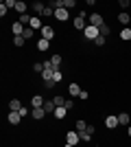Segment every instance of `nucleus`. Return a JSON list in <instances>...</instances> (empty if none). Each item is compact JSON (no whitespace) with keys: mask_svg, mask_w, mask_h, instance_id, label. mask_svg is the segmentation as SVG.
Masks as SVG:
<instances>
[{"mask_svg":"<svg viewBox=\"0 0 131 147\" xmlns=\"http://www.w3.org/2000/svg\"><path fill=\"white\" fill-rule=\"evenodd\" d=\"M48 49H50V42H48V40H44V37H39V40H37V51L44 53V51H48Z\"/></svg>","mask_w":131,"mask_h":147,"instance_id":"obj_18","label":"nucleus"},{"mask_svg":"<svg viewBox=\"0 0 131 147\" xmlns=\"http://www.w3.org/2000/svg\"><path fill=\"white\" fill-rule=\"evenodd\" d=\"M29 26H31L33 31H42V29H44V22L37 18V16H33V18H31V24H29Z\"/></svg>","mask_w":131,"mask_h":147,"instance_id":"obj_15","label":"nucleus"},{"mask_svg":"<svg viewBox=\"0 0 131 147\" xmlns=\"http://www.w3.org/2000/svg\"><path fill=\"white\" fill-rule=\"evenodd\" d=\"M31 11H33V16H37V18H39V16H44V11H46V5L37 0V2H33V5H31Z\"/></svg>","mask_w":131,"mask_h":147,"instance_id":"obj_5","label":"nucleus"},{"mask_svg":"<svg viewBox=\"0 0 131 147\" xmlns=\"http://www.w3.org/2000/svg\"><path fill=\"white\" fill-rule=\"evenodd\" d=\"M118 123H120V125H125V127H129V125H131V114H129V112H120V114H118Z\"/></svg>","mask_w":131,"mask_h":147,"instance_id":"obj_10","label":"nucleus"},{"mask_svg":"<svg viewBox=\"0 0 131 147\" xmlns=\"http://www.w3.org/2000/svg\"><path fill=\"white\" fill-rule=\"evenodd\" d=\"M29 9H31V7L26 5L24 0H18V5H15V11H18L20 16H22V13H26V11H29Z\"/></svg>","mask_w":131,"mask_h":147,"instance_id":"obj_19","label":"nucleus"},{"mask_svg":"<svg viewBox=\"0 0 131 147\" xmlns=\"http://www.w3.org/2000/svg\"><path fill=\"white\" fill-rule=\"evenodd\" d=\"M44 110H46V114H48V112H55L57 110V105H55V101H53V99H46V103H44Z\"/></svg>","mask_w":131,"mask_h":147,"instance_id":"obj_22","label":"nucleus"},{"mask_svg":"<svg viewBox=\"0 0 131 147\" xmlns=\"http://www.w3.org/2000/svg\"><path fill=\"white\" fill-rule=\"evenodd\" d=\"M74 127H76V132H83V129H87V123L81 119V121H76V125H74Z\"/></svg>","mask_w":131,"mask_h":147,"instance_id":"obj_31","label":"nucleus"},{"mask_svg":"<svg viewBox=\"0 0 131 147\" xmlns=\"http://www.w3.org/2000/svg\"><path fill=\"white\" fill-rule=\"evenodd\" d=\"M72 24H74V31H85V29H87V22H85L83 18H79V16L72 20Z\"/></svg>","mask_w":131,"mask_h":147,"instance_id":"obj_11","label":"nucleus"},{"mask_svg":"<svg viewBox=\"0 0 131 147\" xmlns=\"http://www.w3.org/2000/svg\"><path fill=\"white\" fill-rule=\"evenodd\" d=\"M53 101H55V105H57V108H59V105H63V103H66V99H63L61 94H55V97H53Z\"/></svg>","mask_w":131,"mask_h":147,"instance_id":"obj_29","label":"nucleus"},{"mask_svg":"<svg viewBox=\"0 0 131 147\" xmlns=\"http://www.w3.org/2000/svg\"><path fill=\"white\" fill-rule=\"evenodd\" d=\"M118 5H120V7H122V9L127 11V9L131 7V2H127V0H118Z\"/></svg>","mask_w":131,"mask_h":147,"instance_id":"obj_38","label":"nucleus"},{"mask_svg":"<svg viewBox=\"0 0 131 147\" xmlns=\"http://www.w3.org/2000/svg\"><path fill=\"white\" fill-rule=\"evenodd\" d=\"M44 88H46V90H53V88H55V81H53V79L44 81Z\"/></svg>","mask_w":131,"mask_h":147,"instance_id":"obj_37","label":"nucleus"},{"mask_svg":"<svg viewBox=\"0 0 131 147\" xmlns=\"http://www.w3.org/2000/svg\"><path fill=\"white\" fill-rule=\"evenodd\" d=\"M61 79H63V73H61V70H55V73H53V81H55V84H59Z\"/></svg>","mask_w":131,"mask_h":147,"instance_id":"obj_30","label":"nucleus"},{"mask_svg":"<svg viewBox=\"0 0 131 147\" xmlns=\"http://www.w3.org/2000/svg\"><path fill=\"white\" fill-rule=\"evenodd\" d=\"M118 22L120 24H131V16H129V11H122V13H118Z\"/></svg>","mask_w":131,"mask_h":147,"instance_id":"obj_17","label":"nucleus"},{"mask_svg":"<svg viewBox=\"0 0 131 147\" xmlns=\"http://www.w3.org/2000/svg\"><path fill=\"white\" fill-rule=\"evenodd\" d=\"M100 35H103V37H109V33H112V29H109V24H103V26H100Z\"/></svg>","mask_w":131,"mask_h":147,"instance_id":"obj_27","label":"nucleus"},{"mask_svg":"<svg viewBox=\"0 0 131 147\" xmlns=\"http://www.w3.org/2000/svg\"><path fill=\"white\" fill-rule=\"evenodd\" d=\"M105 127H107V129H116V127H120L118 114H109V117H105Z\"/></svg>","mask_w":131,"mask_h":147,"instance_id":"obj_4","label":"nucleus"},{"mask_svg":"<svg viewBox=\"0 0 131 147\" xmlns=\"http://www.w3.org/2000/svg\"><path fill=\"white\" fill-rule=\"evenodd\" d=\"M50 61H53V66H55L57 70H59V66H61V61H63V57H61V55H53V57H50Z\"/></svg>","mask_w":131,"mask_h":147,"instance_id":"obj_25","label":"nucleus"},{"mask_svg":"<svg viewBox=\"0 0 131 147\" xmlns=\"http://www.w3.org/2000/svg\"><path fill=\"white\" fill-rule=\"evenodd\" d=\"M66 143H70V145H79V143H81V136H79V132H76V129H68V132H66Z\"/></svg>","mask_w":131,"mask_h":147,"instance_id":"obj_2","label":"nucleus"},{"mask_svg":"<svg viewBox=\"0 0 131 147\" xmlns=\"http://www.w3.org/2000/svg\"><path fill=\"white\" fill-rule=\"evenodd\" d=\"M63 7H66L68 11H72V9L76 7V0H63Z\"/></svg>","mask_w":131,"mask_h":147,"instance_id":"obj_28","label":"nucleus"},{"mask_svg":"<svg viewBox=\"0 0 131 147\" xmlns=\"http://www.w3.org/2000/svg\"><path fill=\"white\" fill-rule=\"evenodd\" d=\"M20 121H22V114H20V112H9V114H7V123H9V125H20Z\"/></svg>","mask_w":131,"mask_h":147,"instance_id":"obj_6","label":"nucleus"},{"mask_svg":"<svg viewBox=\"0 0 131 147\" xmlns=\"http://www.w3.org/2000/svg\"><path fill=\"white\" fill-rule=\"evenodd\" d=\"M63 147H74V145H70V143H66V145H63Z\"/></svg>","mask_w":131,"mask_h":147,"instance_id":"obj_42","label":"nucleus"},{"mask_svg":"<svg viewBox=\"0 0 131 147\" xmlns=\"http://www.w3.org/2000/svg\"><path fill=\"white\" fill-rule=\"evenodd\" d=\"M22 108H24V103H22L20 99H11V101H9V110L11 112H20Z\"/></svg>","mask_w":131,"mask_h":147,"instance_id":"obj_13","label":"nucleus"},{"mask_svg":"<svg viewBox=\"0 0 131 147\" xmlns=\"http://www.w3.org/2000/svg\"><path fill=\"white\" fill-rule=\"evenodd\" d=\"M7 13H9V9H7V7H5V5H0V16H2V18H5Z\"/></svg>","mask_w":131,"mask_h":147,"instance_id":"obj_40","label":"nucleus"},{"mask_svg":"<svg viewBox=\"0 0 131 147\" xmlns=\"http://www.w3.org/2000/svg\"><path fill=\"white\" fill-rule=\"evenodd\" d=\"M44 103H46L44 94H33V97H31V105H33V108H44Z\"/></svg>","mask_w":131,"mask_h":147,"instance_id":"obj_9","label":"nucleus"},{"mask_svg":"<svg viewBox=\"0 0 131 147\" xmlns=\"http://www.w3.org/2000/svg\"><path fill=\"white\" fill-rule=\"evenodd\" d=\"M31 18H33V16H29V13H22L18 22H20V24H24V26H29V24H31Z\"/></svg>","mask_w":131,"mask_h":147,"instance_id":"obj_24","label":"nucleus"},{"mask_svg":"<svg viewBox=\"0 0 131 147\" xmlns=\"http://www.w3.org/2000/svg\"><path fill=\"white\" fill-rule=\"evenodd\" d=\"M39 33H42V37H44V40H48V42L55 37V29H53L50 24H44V29L39 31Z\"/></svg>","mask_w":131,"mask_h":147,"instance_id":"obj_8","label":"nucleus"},{"mask_svg":"<svg viewBox=\"0 0 131 147\" xmlns=\"http://www.w3.org/2000/svg\"><path fill=\"white\" fill-rule=\"evenodd\" d=\"M79 99H83V101H85V99H90V92H87V90H81V94H79Z\"/></svg>","mask_w":131,"mask_h":147,"instance_id":"obj_39","label":"nucleus"},{"mask_svg":"<svg viewBox=\"0 0 131 147\" xmlns=\"http://www.w3.org/2000/svg\"><path fill=\"white\" fill-rule=\"evenodd\" d=\"M2 5H5L7 9H15V5H18V0H5Z\"/></svg>","mask_w":131,"mask_h":147,"instance_id":"obj_34","label":"nucleus"},{"mask_svg":"<svg viewBox=\"0 0 131 147\" xmlns=\"http://www.w3.org/2000/svg\"><path fill=\"white\" fill-rule=\"evenodd\" d=\"M98 35H100V31L96 29V26H92V24H87V29L83 31V37H85L87 42H94V40H96Z\"/></svg>","mask_w":131,"mask_h":147,"instance_id":"obj_1","label":"nucleus"},{"mask_svg":"<svg viewBox=\"0 0 131 147\" xmlns=\"http://www.w3.org/2000/svg\"><path fill=\"white\" fill-rule=\"evenodd\" d=\"M63 108H66V110H72V108H74V99H66V103H63Z\"/></svg>","mask_w":131,"mask_h":147,"instance_id":"obj_35","label":"nucleus"},{"mask_svg":"<svg viewBox=\"0 0 131 147\" xmlns=\"http://www.w3.org/2000/svg\"><path fill=\"white\" fill-rule=\"evenodd\" d=\"M53 114H55V119H59V121H61V119H66V114H68V110H66L63 105H59V108H57V110L53 112Z\"/></svg>","mask_w":131,"mask_h":147,"instance_id":"obj_21","label":"nucleus"},{"mask_svg":"<svg viewBox=\"0 0 131 147\" xmlns=\"http://www.w3.org/2000/svg\"><path fill=\"white\" fill-rule=\"evenodd\" d=\"M120 40L122 42H131V26H125V29L120 31Z\"/></svg>","mask_w":131,"mask_h":147,"instance_id":"obj_20","label":"nucleus"},{"mask_svg":"<svg viewBox=\"0 0 131 147\" xmlns=\"http://www.w3.org/2000/svg\"><path fill=\"white\" fill-rule=\"evenodd\" d=\"M68 92H70V97H72V99L79 97V94H81V86H79L76 81H72V84L68 86Z\"/></svg>","mask_w":131,"mask_h":147,"instance_id":"obj_12","label":"nucleus"},{"mask_svg":"<svg viewBox=\"0 0 131 147\" xmlns=\"http://www.w3.org/2000/svg\"><path fill=\"white\" fill-rule=\"evenodd\" d=\"M87 24H92V26H96V29H100V26L105 24V20H103V16H100V13H90Z\"/></svg>","mask_w":131,"mask_h":147,"instance_id":"obj_3","label":"nucleus"},{"mask_svg":"<svg viewBox=\"0 0 131 147\" xmlns=\"http://www.w3.org/2000/svg\"><path fill=\"white\" fill-rule=\"evenodd\" d=\"M24 29H26V26L20 24V22H13V24H11V31H13V35H15V37L22 35V33H24Z\"/></svg>","mask_w":131,"mask_h":147,"instance_id":"obj_16","label":"nucleus"},{"mask_svg":"<svg viewBox=\"0 0 131 147\" xmlns=\"http://www.w3.org/2000/svg\"><path fill=\"white\" fill-rule=\"evenodd\" d=\"M31 117L35 119V121H42V119L46 117V110H44V108H33V110H31Z\"/></svg>","mask_w":131,"mask_h":147,"instance_id":"obj_14","label":"nucleus"},{"mask_svg":"<svg viewBox=\"0 0 131 147\" xmlns=\"http://www.w3.org/2000/svg\"><path fill=\"white\" fill-rule=\"evenodd\" d=\"M79 136H81V141H83V143H90V141H92V132H90V129H83V132H79Z\"/></svg>","mask_w":131,"mask_h":147,"instance_id":"obj_23","label":"nucleus"},{"mask_svg":"<svg viewBox=\"0 0 131 147\" xmlns=\"http://www.w3.org/2000/svg\"><path fill=\"white\" fill-rule=\"evenodd\" d=\"M127 136H129V138H131V125H129V127H127Z\"/></svg>","mask_w":131,"mask_h":147,"instance_id":"obj_41","label":"nucleus"},{"mask_svg":"<svg viewBox=\"0 0 131 147\" xmlns=\"http://www.w3.org/2000/svg\"><path fill=\"white\" fill-rule=\"evenodd\" d=\"M33 35H35V31H33L31 26H26V29H24V33H22V37H24V40H31Z\"/></svg>","mask_w":131,"mask_h":147,"instance_id":"obj_26","label":"nucleus"},{"mask_svg":"<svg viewBox=\"0 0 131 147\" xmlns=\"http://www.w3.org/2000/svg\"><path fill=\"white\" fill-rule=\"evenodd\" d=\"M33 70H35L37 75H42V73H44V64H42V61H37V64H33Z\"/></svg>","mask_w":131,"mask_h":147,"instance_id":"obj_33","label":"nucleus"},{"mask_svg":"<svg viewBox=\"0 0 131 147\" xmlns=\"http://www.w3.org/2000/svg\"><path fill=\"white\" fill-rule=\"evenodd\" d=\"M55 18L59 20V22H68V20H70V11L66 9V7H63V9H57V11H55Z\"/></svg>","mask_w":131,"mask_h":147,"instance_id":"obj_7","label":"nucleus"},{"mask_svg":"<svg viewBox=\"0 0 131 147\" xmlns=\"http://www.w3.org/2000/svg\"><path fill=\"white\" fill-rule=\"evenodd\" d=\"M105 42H107V37L98 35V37H96V40H94V46H105Z\"/></svg>","mask_w":131,"mask_h":147,"instance_id":"obj_32","label":"nucleus"},{"mask_svg":"<svg viewBox=\"0 0 131 147\" xmlns=\"http://www.w3.org/2000/svg\"><path fill=\"white\" fill-rule=\"evenodd\" d=\"M24 42H26V40H24V37H22V35L13 37V44H15V46H24Z\"/></svg>","mask_w":131,"mask_h":147,"instance_id":"obj_36","label":"nucleus"},{"mask_svg":"<svg viewBox=\"0 0 131 147\" xmlns=\"http://www.w3.org/2000/svg\"><path fill=\"white\" fill-rule=\"evenodd\" d=\"M129 9H131V7H129Z\"/></svg>","mask_w":131,"mask_h":147,"instance_id":"obj_43","label":"nucleus"}]
</instances>
